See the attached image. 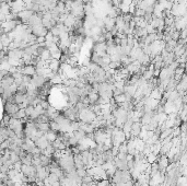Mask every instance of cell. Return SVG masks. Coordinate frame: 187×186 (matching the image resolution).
<instances>
[{"instance_id":"1","label":"cell","mask_w":187,"mask_h":186,"mask_svg":"<svg viewBox=\"0 0 187 186\" xmlns=\"http://www.w3.org/2000/svg\"><path fill=\"white\" fill-rule=\"evenodd\" d=\"M21 172L24 176L26 177H31V176H35L36 177V168L33 166L32 164L31 165H25V164H22L21 166Z\"/></svg>"},{"instance_id":"2","label":"cell","mask_w":187,"mask_h":186,"mask_svg":"<svg viewBox=\"0 0 187 186\" xmlns=\"http://www.w3.org/2000/svg\"><path fill=\"white\" fill-rule=\"evenodd\" d=\"M32 29V34H34L36 37H39V36H45L48 30L41 23V24H37V25H34V26L31 27Z\"/></svg>"},{"instance_id":"3","label":"cell","mask_w":187,"mask_h":186,"mask_svg":"<svg viewBox=\"0 0 187 186\" xmlns=\"http://www.w3.org/2000/svg\"><path fill=\"white\" fill-rule=\"evenodd\" d=\"M47 81V79L43 76H39V75H34V76L31 77V83L33 84L34 87L36 89H39L44 86V83Z\"/></svg>"},{"instance_id":"4","label":"cell","mask_w":187,"mask_h":186,"mask_svg":"<svg viewBox=\"0 0 187 186\" xmlns=\"http://www.w3.org/2000/svg\"><path fill=\"white\" fill-rule=\"evenodd\" d=\"M19 109H20V107H19L18 104L11 103V102H9V101H7L6 102V105H5V112H6V114L9 115L10 117L16 114Z\"/></svg>"},{"instance_id":"5","label":"cell","mask_w":187,"mask_h":186,"mask_svg":"<svg viewBox=\"0 0 187 186\" xmlns=\"http://www.w3.org/2000/svg\"><path fill=\"white\" fill-rule=\"evenodd\" d=\"M34 12L31 10H28V9H24L23 11H21V12H19L18 13V19L21 21V23H23V24H26L28 21V19L32 16V14H33Z\"/></svg>"},{"instance_id":"6","label":"cell","mask_w":187,"mask_h":186,"mask_svg":"<svg viewBox=\"0 0 187 186\" xmlns=\"http://www.w3.org/2000/svg\"><path fill=\"white\" fill-rule=\"evenodd\" d=\"M60 61L58 59H49L48 60V68L51 72H55V73H58L59 71V68H60Z\"/></svg>"},{"instance_id":"7","label":"cell","mask_w":187,"mask_h":186,"mask_svg":"<svg viewBox=\"0 0 187 186\" xmlns=\"http://www.w3.org/2000/svg\"><path fill=\"white\" fill-rule=\"evenodd\" d=\"M141 127H142V125L140 124V122L132 123L131 129H130V138H136V137H138L139 132L141 130Z\"/></svg>"},{"instance_id":"8","label":"cell","mask_w":187,"mask_h":186,"mask_svg":"<svg viewBox=\"0 0 187 186\" xmlns=\"http://www.w3.org/2000/svg\"><path fill=\"white\" fill-rule=\"evenodd\" d=\"M34 143H35V146L39 148V149H41V151H42V150H44L45 148L49 145L50 142H48V140H47V138L45 137V134H44V136L39 137V139L34 142Z\"/></svg>"},{"instance_id":"9","label":"cell","mask_w":187,"mask_h":186,"mask_svg":"<svg viewBox=\"0 0 187 186\" xmlns=\"http://www.w3.org/2000/svg\"><path fill=\"white\" fill-rule=\"evenodd\" d=\"M106 42L104 43H95V45L93 46V52L94 53H100V52H106Z\"/></svg>"},{"instance_id":"10","label":"cell","mask_w":187,"mask_h":186,"mask_svg":"<svg viewBox=\"0 0 187 186\" xmlns=\"http://www.w3.org/2000/svg\"><path fill=\"white\" fill-rule=\"evenodd\" d=\"M39 57L42 60H49V59H51V58H50L49 50H48L47 48H43V49H42V52L39 53Z\"/></svg>"},{"instance_id":"11","label":"cell","mask_w":187,"mask_h":186,"mask_svg":"<svg viewBox=\"0 0 187 186\" xmlns=\"http://www.w3.org/2000/svg\"><path fill=\"white\" fill-rule=\"evenodd\" d=\"M49 123V122H48ZM48 123H37V124H35V126H36V128H37V130H41V131H44V132H46V131L49 130V124Z\"/></svg>"},{"instance_id":"12","label":"cell","mask_w":187,"mask_h":186,"mask_svg":"<svg viewBox=\"0 0 187 186\" xmlns=\"http://www.w3.org/2000/svg\"><path fill=\"white\" fill-rule=\"evenodd\" d=\"M45 137L47 138V140H48V142H51L55 141L56 138H57V132H55V131H51V130H48L45 132Z\"/></svg>"},{"instance_id":"13","label":"cell","mask_w":187,"mask_h":186,"mask_svg":"<svg viewBox=\"0 0 187 186\" xmlns=\"http://www.w3.org/2000/svg\"><path fill=\"white\" fill-rule=\"evenodd\" d=\"M150 98H154V100H157V101H160V100L162 98V93L160 92L157 88H154L153 90L151 91V93H150Z\"/></svg>"},{"instance_id":"14","label":"cell","mask_w":187,"mask_h":186,"mask_svg":"<svg viewBox=\"0 0 187 186\" xmlns=\"http://www.w3.org/2000/svg\"><path fill=\"white\" fill-rule=\"evenodd\" d=\"M157 158H158V154H155L153 152H150L148 154H146V159H147V162L149 164H152L154 162H157Z\"/></svg>"},{"instance_id":"15","label":"cell","mask_w":187,"mask_h":186,"mask_svg":"<svg viewBox=\"0 0 187 186\" xmlns=\"http://www.w3.org/2000/svg\"><path fill=\"white\" fill-rule=\"evenodd\" d=\"M11 117L16 118V119H23V118L26 117V115H25V111H24V109H20L17 113L13 115V116H11Z\"/></svg>"},{"instance_id":"16","label":"cell","mask_w":187,"mask_h":186,"mask_svg":"<svg viewBox=\"0 0 187 186\" xmlns=\"http://www.w3.org/2000/svg\"><path fill=\"white\" fill-rule=\"evenodd\" d=\"M49 130L51 131H55V132H59L60 131V127H59V125L56 123L55 120H49Z\"/></svg>"},{"instance_id":"17","label":"cell","mask_w":187,"mask_h":186,"mask_svg":"<svg viewBox=\"0 0 187 186\" xmlns=\"http://www.w3.org/2000/svg\"><path fill=\"white\" fill-rule=\"evenodd\" d=\"M114 101H115V103L117 105H119V104L124 103V102H126V96H125V94L123 93L121 95H117V96H114Z\"/></svg>"},{"instance_id":"18","label":"cell","mask_w":187,"mask_h":186,"mask_svg":"<svg viewBox=\"0 0 187 186\" xmlns=\"http://www.w3.org/2000/svg\"><path fill=\"white\" fill-rule=\"evenodd\" d=\"M81 182L84 183V184H88V185H91L92 183H93V177L92 176H90V175H85V176H83L82 179H81Z\"/></svg>"},{"instance_id":"19","label":"cell","mask_w":187,"mask_h":186,"mask_svg":"<svg viewBox=\"0 0 187 186\" xmlns=\"http://www.w3.org/2000/svg\"><path fill=\"white\" fill-rule=\"evenodd\" d=\"M9 160L11 161L12 163L14 164L16 162L20 161V157H19V155H18L16 152H12V151H11V154H10V157H9Z\"/></svg>"},{"instance_id":"20","label":"cell","mask_w":187,"mask_h":186,"mask_svg":"<svg viewBox=\"0 0 187 186\" xmlns=\"http://www.w3.org/2000/svg\"><path fill=\"white\" fill-rule=\"evenodd\" d=\"M142 78H143V79H146V80L148 81V80H150L151 78H153V72H152V71L146 70L142 73Z\"/></svg>"},{"instance_id":"21","label":"cell","mask_w":187,"mask_h":186,"mask_svg":"<svg viewBox=\"0 0 187 186\" xmlns=\"http://www.w3.org/2000/svg\"><path fill=\"white\" fill-rule=\"evenodd\" d=\"M76 172H77V174L79 177H81L82 179L83 176H85L87 175V169H84V168H81V169H76Z\"/></svg>"},{"instance_id":"22","label":"cell","mask_w":187,"mask_h":186,"mask_svg":"<svg viewBox=\"0 0 187 186\" xmlns=\"http://www.w3.org/2000/svg\"><path fill=\"white\" fill-rule=\"evenodd\" d=\"M135 16H138V18H143V16L146 14V12H144V10H142V9H139V8H136V10H135Z\"/></svg>"},{"instance_id":"23","label":"cell","mask_w":187,"mask_h":186,"mask_svg":"<svg viewBox=\"0 0 187 186\" xmlns=\"http://www.w3.org/2000/svg\"><path fill=\"white\" fill-rule=\"evenodd\" d=\"M34 109V106H32V105H28L25 109H24V111H25V115H26V117H30V115L32 114V112H33Z\"/></svg>"},{"instance_id":"24","label":"cell","mask_w":187,"mask_h":186,"mask_svg":"<svg viewBox=\"0 0 187 186\" xmlns=\"http://www.w3.org/2000/svg\"><path fill=\"white\" fill-rule=\"evenodd\" d=\"M110 181L108 179H106V180H101V181H98L96 182V186H107L110 184Z\"/></svg>"},{"instance_id":"25","label":"cell","mask_w":187,"mask_h":186,"mask_svg":"<svg viewBox=\"0 0 187 186\" xmlns=\"http://www.w3.org/2000/svg\"><path fill=\"white\" fill-rule=\"evenodd\" d=\"M144 29H146V31H147V33H148V34H152V33L157 32V30H155V29H154L151 24H149V23L147 24V26L144 27Z\"/></svg>"},{"instance_id":"26","label":"cell","mask_w":187,"mask_h":186,"mask_svg":"<svg viewBox=\"0 0 187 186\" xmlns=\"http://www.w3.org/2000/svg\"><path fill=\"white\" fill-rule=\"evenodd\" d=\"M45 37V42H53V37H54V35L50 33V31L47 32V34L44 36Z\"/></svg>"},{"instance_id":"27","label":"cell","mask_w":187,"mask_h":186,"mask_svg":"<svg viewBox=\"0 0 187 186\" xmlns=\"http://www.w3.org/2000/svg\"><path fill=\"white\" fill-rule=\"evenodd\" d=\"M102 60H103V62H104V65H108L110 62V55L105 54L103 57H102Z\"/></svg>"},{"instance_id":"28","label":"cell","mask_w":187,"mask_h":186,"mask_svg":"<svg viewBox=\"0 0 187 186\" xmlns=\"http://www.w3.org/2000/svg\"><path fill=\"white\" fill-rule=\"evenodd\" d=\"M21 166H22V163H21V161H18V162H16V163L13 164V169L17 170L18 172H21Z\"/></svg>"},{"instance_id":"29","label":"cell","mask_w":187,"mask_h":186,"mask_svg":"<svg viewBox=\"0 0 187 186\" xmlns=\"http://www.w3.org/2000/svg\"><path fill=\"white\" fill-rule=\"evenodd\" d=\"M9 168L7 166V165H5V164H2L1 166H0V173H2V174H5L6 175L7 173H8V171H9Z\"/></svg>"},{"instance_id":"30","label":"cell","mask_w":187,"mask_h":186,"mask_svg":"<svg viewBox=\"0 0 187 186\" xmlns=\"http://www.w3.org/2000/svg\"><path fill=\"white\" fill-rule=\"evenodd\" d=\"M186 29H183V30H181L180 31V39H185L186 38Z\"/></svg>"},{"instance_id":"31","label":"cell","mask_w":187,"mask_h":186,"mask_svg":"<svg viewBox=\"0 0 187 186\" xmlns=\"http://www.w3.org/2000/svg\"><path fill=\"white\" fill-rule=\"evenodd\" d=\"M39 105H41V106H42L44 109H46L48 106H49V103H48L46 100H42V101H41V103H39Z\"/></svg>"},{"instance_id":"32","label":"cell","mask_w":187,"mask_h":186,"mask_svg":"<svg viewBox=\"0 0 187 186\" xmlns=\"http://www.w3.org/2000/svg\"><path fill=\"white\" fill-rule=\"evenodd\" d=\"M128 7H129V13L133 16V13H135V10H136V7H135V5H133V3L131 2L130 5H128Z\"/></svg>"},{"instance_id":"33","label":"cell","mask_w":187,"mask_h":186,"mask_svg":"<svg viewBox=\"0 0 187 186\" xmlns=\"http://www.w3.org/2000/svg\"><path fill=\"white\" fill-rule=\"evenodd\" d=\"M36 43H37V44L45 43V37H44V36H39V37H37V38H36Z\"/></svg>"},{"instance_id":"34","label":"cell","mask_w":187,"mask_h":186,"mask_svg":"<svg viewBox=\"0 0 187 186\" xmlns=\"http://www.w3.org/2000/svg\"><path fill=\"white\" fill-rule=\"evenodd\" d=\"M7 73H8V72H7V71L0 70V81H1V80H2V78H3V76H5V75H7Z\"/></svg>"},{"instance_id":"35","label":"cell","mask_w":187,"mask_h":186,"mask_svg":"<svg viewBox=\"0 0 187 186\" xmlns=\"http://www.w3.org/2000/svg\"><path fill=\"white\" fill-rule=\"evenodd\" d=\"M50 186H60V183H59V181H57V182H55V183H53Z\"/></svg>"},{"instance_id":"36","label":"cell","mask_w":187,"mask_h":186,"mask_svg":"<svg viewBox=\"0 0 187 186\" xmlns=\"http://www.w3.org/2000/svg\"><path fill=\"white\" fill-rule=\"evenodd\" d=\"M80 186H90V185H88V184H84V183H82V184H81V185Z\"/></svg>"},{"instance_id":"37","label":"cell","mask_w":187,"mask_h":186,"mask_svg":"<svg viewBox=\"0 0 187 186\" xmlns=\"http://www.w3.org/2000/svg\"><path fill=\"white\" fill-rule=\"evenodd\" d=\"M0 29H1V27H0Z\"/></svg>"}]
</instances>
